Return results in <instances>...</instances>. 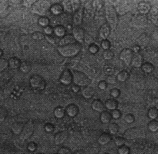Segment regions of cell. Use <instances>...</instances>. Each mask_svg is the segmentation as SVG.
Masks as SVG:
<instances>
[{
    "label": "cell",
    "mask_w": 158,
    "mask_h": 154,
    "mask_svg": "<svg viewBox=\"0 0 158 154\" xmlns=\"http://www.w3.org/2000/svg\"><path fill=\"white\" fill-rule=\"evenodd\" d=\"M81 50V45L77 41H71V42L60 44L58 46V51L62 56L72 57L75 56Z\"/></svg>",
    "instance_id": "6da1fadb"
},
{
    "label": "cell",
    "mask_w": 158,
    "mask_h": 154,
    "mask_svg": "<svg viewBox=\"0 0 158 154\" xmlns=\"http://www.w3.org/2000/svg\"><path fill=\"white\" fill-rule=\"evenodd\" d=\"M105 14H106L107 21L109 23L108 25L111 26L112 28H114L116 23H117V11H116V9L112 4H109V3L106 4Z\"/></svg>",
    "instance_id": "7a4b0ae2"
},
{
    "label": "cell",
    "mask_w": 158,
    "mask_h": 154,
    "mask_svg": "<svg viewBox=\"0 0 158 154\" xmlns=\"http://www.w3.org/2000/svg\"><path fill=\"white\" fill-rule=\"evenodd\" d=\"M145 136V132L140 127H133L128 129L124 133V138L127 140H135L137 138H142Z\"/></svg>",
    "instance_id": "3957f363"
},
{
    "label": "cell",
    "mask_w": 158,
    "mask_h": 154,
    "mask_svg": "<svg viewBox=\"0 0 158 154\" xmlns=\"http://www.w3.org/2000/svg\"><path fill=\"white\" fill-rule=\"evenodd\" d=\"M72 76H73L74 84L78 85V86H86V84L89 81V79L87 77L86 74L83 72H80V71L72 72Z\"/></svg>",
    "instance_id": "277c9868"
},
{
    "label": "cell",
    "mask_w": 158,
    "mask_h": 154,
    "mask_svg": "<svg viewBox=\"0 0 158 154\" xmlns=\"http://www.w3.org/2000/svg\"><path fill=\"white\" fill-rule=\"evenodd\" d=\"M30 85L35 90H42L45 87V80L39 75H33L30 78Z\"/></svg>",
    "instance_id": "5b68a950"
},
{
    "label": "cell",
    "mask_w": 158,
    "mask_h": 154,
    "mask_svg": "<svg viewBox=\"0 0 158 154\" xmlns=\"http://www.w3.org/2000/svg\"><path fill=\"white\" fill-rule=\"evenodd\" d=\"M133 55H134V53H133V50L130 48H125L123 49V50L120 52V59L123 62L124 64L126 65H130L131 64V60L133 58Z\"/></svg>",
    "instance_id": "8992f818"
},
{
    "label": "cell",
    "mask_w": 158,
    "mask_h": 154,
    "mask_svg": "<svg viewBox=\"0 0 158 154\" xmlns=\"http://www.w3.org/2000/svg\"><path fill=\"white\" fill-rule=\"evenodd\" d=\"M33 131H34V124H33L31 121L26 123V125H24V128L22 132L20 133V138L22 140H26L29 137L32 135Z\"/></svg>",
    "instance_id": "52a82bcc"
},
{
    "label": "cell",
    "mask_w": 158,
    "mask_h": 154,
    "mask_svg": "<svg viewBox=\"0 0 158 154\" xmlns=\"http://www.w3.org/2000/svg\"><path fill=\"white\" fill-rule=\"evenodd\" d=\"M72 35H73V38L75 39L77 42H83L85 39V36H86L84 29L80 26H76L73 28Z\"/></svg>",
    "instance_id": "ba28073f"
},
{
    "label": "cell",
    "mask_w": 158,
    "mask_h": 154,
    "mask_svg": "<svg viewBox=\"0 0 158 154\" xmlns=\"http://www.w3.org/2000/svg\"><path fill=\"white\" fill-rule=\"evenodd\" d=\"M59 80L62 84H64V85L71 84V82L73 81L72 72L70 71V70H64V71L61 73V75L59 77Z\"/></svg>",
    "instance_id": "9c48e42d"
},
{
    "label": "cell",
    "mask_w": 158,
    "mask_h": 154,
    "mask_svg": "<svg viewBox=\"0 0 158 154\" xmlns=\"http://www.w3.org/2000/svg\"><path fill=\"white\" fill-rule=\"evenodd\" d=\"M148 19L145 15L143 14H139V15H136L134 18H133V24L136 26V27H143L147 24Z\"/></svg>",
    "instance_id": "30bf717a"
},
{
    "label": "cell",
    "mask_w": 158,
    "mask_h": 154,
    "mask_svg": "<svg viewBox=\"0 0 158 154\" xmlns=\"http://www.w3.org/2000/svg\"><path fill=\"white\" fill-rule=\"evenodd\" d=\"M110 35V26L108 24H103L99 29V37L102 40H107V38Z\"/></svg>",
    "instance_id": "8fae6325"
},
{
    "label": "cell",
    "mask_w": 158,
    "mask_h": 154,
    "mask_svg": "<svg viewBox=\"0 0 158 154\" xmlns=\"http://www.w3.org/2000/svg\"><path fill=\"white\" fill-rule=\"evenodd\" d=\"M142 64H143V56L139 53L134 54L131 60V65L134 68H138V67H141Z\"/></svg>",
    "instance_id": "7c38bea8"
},
{
    "label": "cell",
    "mask_w": 158,
    "mask_h": 154,
    "mask_svg": "<svg viewBox=\"0 0 158 154\" xmlns=\"http://www.w3.org/2000/svg\"><path fill=\"white\" fill-rule=\"evenodd\" d=\"M65 113L67 114L69 117H75V116L79 113V108L75 104H69V105L66 107L65 109Z\"/></svg>",
    "instance_id": "4fadbf2b"
},
{
    "label": "cell",
    "mask_w": 158,
    "mask_h": 154,
    "mask_svg": "<svg viewBox=\"0 0 158 154\" xmlns=\"http://www.w3.org/2000/svg\"><path fill=\"white\" fill-rule=\"evenodd\" d=\"M83 14H84V12H83L82 8H80V9H77L75 11V13H74V15H73V23L75 24L76 26H79L82 23Z\"/></svg>",
    "instance_id": "5bb4252c"
},
{
    "label": "cell",
    "mask_w": 158,
    "mask_h": 154,
    "mask_svg": "<svg viewBox=\"0 0 158 154\" xmlns=\"http://www.w3.org/2000/svg\"><path fill=\"white\" fill-rule=\"evenodd\" d=\"M80 91H81V93L83 95V97L86 98V99L91 98L93 96V94H94V89L91 86H88V85L83 86Z\"/></svg>",
    "instance_id": "9a60e30c"
},
{
    "label": "cell",
    "mask_w": 158,
    "mask_h": 154,
    "mask_svg": "<svg viewBox=\"0 0 158 154\" xmlns=\"http://www.w3.org/2000/svg\"><path fill=\"white\" fill-rule=\"evenodd\" d=\"M67 137H68L67 132H65V131L58 132L55 135V137H54V142H55V144H62L67 139Z\"/></svg>",
    "instance_id": "2e32d148"
},
{
    "label": "cell",
    "mask_w": 158,
    "mask_h": 154,
    "mask_svg": "<svg viewBox=\"0 0 158 154\" xmlns=\"http://www.w3.org/2000/svg\"><path fill=\"white\" fill-rule=\"evenodd\" d=\"M91 107H92V109L95 111L103 112L104 111V108H105V104L101 100H99V99H95V100H93L92 104H91Z\"/></svg>",
    "instance_id": "e0dca14e"
},
{
    "label": "cell",
    "mask_w": 158,
    "mask_h": 154,
    "mask_svg": "<svg viewBox=\"0 0 158 154\" xmlns=\"http://www.w3.org/2000/svg\"><path fill=\"white\" fill-rule=\"evenodd\" d=\"M104 104H105V108H107L108 110H111V111L115 110L116 108L118 107V102H117V100H116L115 98L107 99Z\"/></svg>",
    "instance_id": "ac0fdd59"
},
{
    "label": "cell",
    "mask_w": 158,
    "mask_h": 154,
    "mask_svg": "<svg viewBox=\"0 0 158 154\" xmlns=\"http://www.w3.org/2000/svg\"><path fill=\"white\" fill-rule=\"evenodd\" d=\"M138 10L140 11L141 14L145 15L151 10V6H150V4L147 2H140L138 4Z\"/></svg>",
    "instance_id": "d6986e66"
},
{
    "label": "cell",
    "mask_w": 158,
    "mask_h": 154,
    "mask_svg": "<svg viewBox=\"0 0 158 154\" xmlns=\"http://www.w3.org/2000/svg\"><path fill=\"white\" fill-rule=\"evenodd\" d=\"M111 141V134L109 133H102V134L98 137V143L101 145H105L109 143Z\"/></svg>",
    "instance_id": "ffe728a7"
},
{
    "label": "cell",
    "mask_w": 158,
    "mask_h": 154,
    "mask_svg": "<svg viewBox=\"0 0 158 154\" xmlns=\"http://www.w3.org/2000/svg\"><path fill=\"white\" fill-rule=\"evenodd\" d=\"M23 128H24L23 123H21V122H15V123L12 124L11 130H12V132L14 133V134H16V135H20V133L22 132Z\"/></svg>",
    "instance_id": "44dd1931"
},
{
    "label": "cell",
    "mask_w": 158,
    "mask_h": 154,
    "mask_svg": "<svg viewBox=\"0 0 158 154\" xmlns=\"http://www.w3.org/2000/svg\"><path fill=\"white\" fill-rule=\"evenodd\" d=\"M8 65H9V67L12 69H19L20 65H21V61H20L18 58L12 57L9 59V61H8Z\"/></svg>",
    "instance_id": "7402d4cb"
},
{
    "label": "cell",
    "mask_w": 158,
    "mask_h": 154,
    "mask_svg": "<svg viewBox=\"0 0 158 154\" xmlns=\"http://www.w3.org/2000/svg\"><path fill=\"white\" fill-rule=\"evenodd\" d=\"M111 118H112V116H111L110 112H108V111L101 112V114H100V121L102 123H109L111 121Z\"/></svg>",
    "instance_id": "603a6c76"
},
{
    "label": "cell",
    "mask_w": 158,
    "mask_h": 154,
    "mask_svg": "<svg viewBox=\"0 0 158 154\" xmlns=\"http://www.w3.org/2000/svg\"><path fill=\"white\" fill-rule=\"evenodd\" d=\"M50 10H51V12L53 14L59 15L61 12L63 11V6H62L61 4H59V3H55V4H53V5L51 6Z\"/></svg>",
    "instance_id": "cb8c5ba5"
},
{
    "label": "cell",
    "mask_w": 158,
    "mask_h": 154,
    "mask_svg": "<svg viewBox=\"0 0 158 154\" xmlns=\"http://www.w3.org/2000/svg\"><path fill=\"white\" fill-rule=\"evenodd\" d=\"M116 78H117V80L120 81V82H124L126 81L128 78H129V73H128L127 71H125V70H122V71H120L117 76H116Z\"/></svg>",
    "instance_id": "d4e9b609"
},
{
    "label": "cell",
    "mask_w": 158,
    "mask_h": 154,
    "mask_svg": "<svg viewBox=\"0 0 158 154\" xmlns=\"http://www.w3.org/2000/svg\"><path fill=\"white\" fill-rule=\"evenodd\" d=\"M54 34L56 36H58L60 38V37H64L65 36V28L61 25H58L54 28Z\"/></svg>",
    "instance_id": "484cf974"
},
{
    "label": "cell",
    "mask_w": 158,
    "mask_h": 154,
    "mask_svg": "<svg viewBox=\"0 0 158 154\" xmlns=\"http://www.w3.org/2000/svg\"><path fill=\"white\" fill-rule=\"evenodd\" d=\"M148 117L152 119V120H155L157 117H158V109L156 107H151V108H149V110H148Z\"/></svg>",
    "instance_id": "4316f807"
},
{
    "label": "cell",
    "mask_w": 158,
    "mask_h": 154,
    "mask_svg": "<svg viewBox=\"0 0 158 154\" xmlns=\"http://www.w3.org/2000/svg\"><path fill=\"white\" fill-rule=\"evenodd\" d=\"M108 131H109V134L114 135L117 134L119 131V126L117 123H110L109 126H108Z\"/></svg>",
    "instance_id": "83f0119b"
},
{
    "label": "cell",
    "mask_w": 158,
    "mask_h": 154,
    "mask_svg": "<svg viewBox=\"0 0 158 154\" xmlns=\"http://www.w3.org/2000/svg\"><path fill=\"white\" fill-rule=\"evenodd\" d=\"M54 115H55L56 118H63L65 115V109L60 106L56 107L55 110H54Z\"/></svg>",
    "instance_id": "f1b7e54d"
},
{
    "label": "cell",
    "mask_w": 158,
    "mask_h": 154,
    "mask_svg": "<svg viewBox=\"0 0 158 154\" xmlns=\"http://www.w3.org/2000/svg\"><path fill=\"white\" fill-rule=\"evenodd\" d=\"M141 68H142V70L144 72L150 73L153 71V69H154V66H153V64H151L150 62H144V63L142 64V66H141Z\"/></svg>",
    "instance_id": "f546056e"
},
{
    "label": "cell",
    "mask_w": 158,
    "mask_h": 154,
    "mask_svg": "<svg viewBox=\"0 0 158 154\" xmlns=\"http://www.w3.org/2000/svg\"><path fill=\"white\" fill-rule=\"evenodd\" d=\"M148 41H149V37L147 34H141V36L137 39V44L139 46H143V45L148 43Z\"/></svg>",
    "instance_id": "4dcf8cb0"
},
{
    "label": "cell",
    "mask_w": 158,
    "mask_h": 154,
    "mask_svg": "<svg viewBox=\"0 0 158 154\" xmlns=\"http://www.w3.org/2000/svg\"><path fill=\"white\" fill-rule=\"evenodd\" d=\"M46 39L49 43H51V44H58L60 42V38L58 36H56L55 34H51V35H47L46 36Z\"/></svg>",
    "instance_id": "1f68e13d"
},
{
    "label": "cell",
    "mask_w": 158,
    "mask_h": 154,
    "mask_svg": "<svg viewBox=\"0 0 158 154\" xmlns=\"http://www.w3.org/2000/svg\"><path fill=\"white\" fill-rule=\"evenodd\" d=\"M20 71H22L24 73H27L30 71V69H31V64L29 63V62H26V61H23L21 62V65H20Z\"/></svg>",
    "instance_id": "d6a6232c"
},
{
    "label": "cell",
    "mask_w": 158,
    "mask_h": 154,
    "mask_svg": "<svg viewBox=\"0 0 158 154\" xmlns=\"http://www.w3.org/2000/svg\"><path fill=\"white\" fill-rule=\"evenodd\" d=\"M148 129L151 132H157L158 131V121H156V120H151V121L148 123Z\"/></svg>",
    "instance_id": "836d02e7"
},
{
    "label": "cell",
    "mask_w": 158,
    "mask_h": 154,
    "mask_svg": "<svg viewBox=\"0 0 158 154\" xmlns=\"http://www.w3.org/2000/svg\"><path fill=\"white\" fill-rule=\"evenodd\" d=\"M114 142H115V144L117 145L118 147L123 146V145L125 144V138L122 137V136H116L115 138H114Z\"/></svg>",
    "instance_id": "e575fe53"
},
{
    "label": "cell",
    "mask_w": 158,
    "mask_h": 154,
    "mask_svg": "<svg viewBox=\"0 0 158 154\" xmlns=\"http://www.w3.org/2000/svg\"><path fill=\"white\" fill-rule=\"evenodd\" d=\"M8 61L3 57H0V72L4 71L7 67H8Z\"/></svg>",
    "instance_id": "d590c367"
},
{
    "label": "cell",
    "mask_w": 158,
    "mask_h": 154,
    "mask_svg": "<svg viewBox=\"0 0 158 154\" xmlns=\"http://www.w3.org/2000/svg\"><path fill=\"white\" fill-rule=\"evenodd\" d=\"M103 57H104V59H106V60L112 59V58L114 57V52L110 50V49H107V50L103 52Z\"/></svg>",
    "instance_id": "8d00e7d4"
},
{
    "label": "cell",
    "mask_w": 158,
    "mask_h": 154,
    "mask_svg": "<svg viewBox=\"0 0 158 154\" xmlns=\"http://www.w3.org/2000/svg\"><path fill=\"white\" fill-rule=\"evenodd\" d=\"M48 24H49V19L47 18V17H41L40 19H39V25H41L42 27H47L48 26Z\"/></svg>",
    "instance_id": "74e56055"
},
{
    "label": "cell",
    "mask_w": 158,
    "mask_h": 154,
    "mask_svg": "<svg viewBox=\"0 0 158 154\" xmlns=\"http://www.w3.org/2000/svg\"><path fill=\"white\" fill-rule=\"evenodd\" d=\"M32 38L35 40H42L44 38V34L42 32H34L32 34Z\"/></svg>",
    "instance_id": "f35d334b"
},
{
    "label": "cell",
    "mask_w": 158,
    "mask_h": 154,
    "mask_svg": "<svg viewBox=\"0 0 158 154\" xmlns=\"http://www.w3.org/2000/svg\"><path fill=\"white\" fill-rule=\"evenodd\" d=\"M124 119H125V121L127 123H132V122H134V120H135V117H134V115L131 114V113H128L125 115V117H124Z\"/></svg>",
    "instance_id": "ab89813d"
},
{
    "label": "cell",
    "mask_w": 158,
    "mask_h": 154,
    "mask_svg": "<svg viewBox=\"0 0 158 154\" xmlns=\"http://www.w3.org/2000/svg\"><path fill=\"white\" fill-rule=\"evenodd\" d=\"M58 154H72L71 149L68 147H61L58 151Z\"/></svg>",
    "instance_id": "60d3db41"
},
{
    "label": "cell",
    "mask_w": 158,
    "mask_h": 154,
    "mask_svg": "<svg viewBox=\"0 0 158 154\" xmlns=\"http://www.w3.org/2000/svg\"><path fill=\"white\" fill-rule=\"evenodd\" d=\"M118 152H119V154H129V148L125 146V145H123V146L119 147Z\"/></svg>",
    "instance_id": "b9f144b4"
},
{
    "label": "cell",
    "mask_w": 158,
    "mask_h": 154,
    "mask_svg": "<svg viewBox=\"0 0 158 154\" xmlns=\"http://www.w3.org/2000/svg\"><path fill=\"white\" fill-rule=\"evenodd\" d=\"M7 116V111L3 108H0V121H4Z\"/></svg>",
    "instance_id": "7bdbcfd3"
},
{
    "label": "cell",
    "mask_w": 158,
    "mask_h": 154,
    "mask_svg": "<svg viewBox=\"0 0 158 154\" xmlns=\"http://www.w3.org/2000/svg\"><path fill=\"white\" fill-rule=\"evenodd\" d=\"M116 81H117V78L113 75H109L107 77V80H106V83H109V84H115Z\"/></svg>",
    "instance_id": "ee69618b"
},
{
    "label": "cell",
    "mask_w": 158,
    "mask_h": 154,
    "mask_svg": "<svg viewBox=\"0 0 158 154\" xmlns=\"http://www.w3.org/2000/svg\"><path fill=\"white\" fill-rule=\"evenodd\" d=\"M111 116H112V118L118 119V118H120V116H121V112H120L119 110H117V109H115V110L112 111Z\"/></svg>",
    "instance_id": "f6af8a7d"
},
{
    "label": "cell",
    "mask_w": 158,
    "mask_h": 154,
    "mask_svg": "<svg viewBox=\"0 0 158 154\" xmlns=\"http://www.w3.org/2000/svg\"><path fill=\"white\" fill-rule=\"evenodd\" d=\"M120 95V91H119V89H117V88H114V89H112L111 90V96H112V98H117L118 96Z\"/></svg>",
    "instance_id": "bcb514c9"
},
{
    "label": "cell",
    "mask_w": 158,
    "mask_h": 154,
    "mask_svg": "<svg viewBox=\"0 0 158 154\" xmlns=\"http://www.w3.org/2000/svg\"><path fill=\"white\" fill-rule=\"evenodd\" d=\"M98 46H97V45L96 44H91L90 45V46H89V51L91 52V53H97L98 52Z\"/></svg>",
    "instance_id": "7dc6e473"
},
{
    "label": "cell",
    "mask_w": 158,
    "mask_h": 154,
    "mask_svg": "<svg viewBox=\"0 0 158 154\" xmlns=\"http://www.w3.org/2000/svg\"><path fill=\"white\" fill-rule=\"evenodd\" d=\"M44 33L45 34H47V35H51L54 33V29L50 26H47V27H45L44 28Z\"/></svg>",
    "instance_id": "c3c4849f"
},
{
    "label": "cell",
    "mask_w": 158,
    "mask_h": 154,
    "mask_svg": "<svg viewBox=\"0 0 158 154\" xmlns=\"http://www.w3.org/2000/svg\"><path fill=\"white\" fill-rule=\"evenodd\" d=\"M101 46H102V48H104L105 50H107V49H109V47H110V42L108 40H102Z\"/></svg>",
    "instance_id": "681fc988"
},
{
    "label": "cell",
    "mask_w": 158,
    "mask_h": 154,
    "mask_svg": "<svg viewBox=\"0 0 158 154\" xmlns=\"http://www.w3.org/2000/svg\"><path fill=\"white\" fill-rule=\"evenodd\" d=\"M98 87H99V88H100L101 90L106 89V87H107V83H106V81H100V82H99V84H98Z\"/></svg>",
    "instance_id": "f907efd6"
},
{
    "label": "cell",
    "mask_w": 158,
    "mask_h": 154,
    "mask_svg": "<svg viewBox=\"0 0 158 154\" xmlns=\"http://www.w3.org/2000/svg\"><path fill=\"white\" fill-rule=\"evenodd\" d=\"M35 149H36V144H35V143H29V144H28V150L34 151Z\"/></svg>",
    "instance_id": "816d5d0a"
},
{
    "label": "cell",
    "mask_w": 158,
    "mask_h": 154,
    "mask_svg": "<svg viewBox=\"0 0 158 154\" xmlns=\"http://www.w3.org/2000/svg\"><path fill=\"white\" fill-rule=\"evenodd\" d=\"M72 90L74 91L75 93H77V92H79L80 91V86H78V85H72Z\"/></svg>",
    "instance_id": "f5cc1de1"
},
{
    "label": "cell",
    "mask_w": 158,
    "mask_h": 154,
    "mask_svg": "<svg viewBox=\"0 0 158 154\" xmlns=\"http://www.w3.org/2000/svg\"><path fill=\"white\" fill-rule=\"evenodd\" d=\"M45 130H46L47 132H51V131H53V126L51 125V124H47V125L45 126Z\"/></svg>",
    "instance_id": "db71d44e"
},
{
    "label": "cell",
    "mask_w": 158,
    "mask_h": 154,
    "mask_svg": "<svg viewBox=\"0 0 158 154\" xmlns=\"http://www.w3.org/2000/svg\"><path fill=\"white\" fill-rule=\"evenodd\" d=\"M3 95H4V91H3V89L1 88V87H0V99L3 97Z\"/></svg>",
    "instance_id": "11a10c76"
},
{
    "label": "cell",
    "mask_w": 158,
    "mask_h": 154,
    "mask_svg": "<svg viewBox=\"0 0 158 154\" xmlns=\"http://www.w3.org/2000/svg\"><path fill=\"white\" fill-rule=\"evenodd\" d=\"M73 154H85L83 151H76L75 153H73Z\"/></svg>",
    "instance_id": "9f6ffc18"
},
{
    "label": "cell",
    "mask_w": 158,
    "mask_h": 154,
    "mask_svg": "<svg viewBox=\"0 0 158 154\" xmlns=\"http://www.w3.org/2000/svg\"><path fill=\"white\" fill-rule=\"evenodd\" d=\"M138 49H139V48H138V46H136V47L134 46V51H135V52L138 53Z\"/></svg>",
    "instance_id": "6f0895ef"
},
{
    "label": "cell",
    "mask_w": 158,
    "mask_h": 154,
    "mask_svg": "<svg viewBox=\"0 0 158 154\" xmlns=\"http://www.w3.org/2000/svg\"><path fill=\"white\" fill-rule=\"evenodd\" d=\"M1 53H2V52H1V50H0V55H1Z\"/></svg>",
    "instance_id": "680465c9"
},
{
    "label": "cell",
    "mask_w": 158,
    "mask_h": 154,
    "mask_svg": "<svg viewBox=\"0 0 158 154\" xmlns=\"http://www.w3.org/2000/svg\"><path fill=\"white\" fill-rule=\"evenodd\" d=\"M38 154H41V153H38Z\"/></svg>",
    "instance_id": "91938a15"
}]
</instances>
